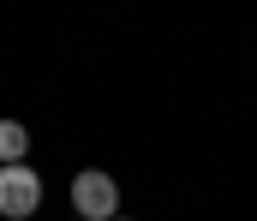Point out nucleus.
<instances>
[{
    "label": "nucleus",
    "mask_w": 257,
    "mask_h": 221,
    "mask_svg": "<svg viewBox=\"0 0 257 221\" xmlns=\"http://www.w3.org/2000/svg\"><path fill=\"white\" fill-rule=\"evenodd\" d=\"M114 221H132V215H114Z\"/></svg>",
    "instance_id": "nucleus-4"
},
{
    "label": "nucleus",
    "mask_w": 257,
    "mask_h": 221,
    "mask_svg": "<svg viewBox=\"0 0 257 221\" xmlns=\"http://www.w3.org/2000/svg\"><path fill=\"white\" fill-rule=\"evenodd\" d=\"M72 209H78V221H114L120 215V185H114V173H102V167L72 173Z\"/></svg>",
    "instance_id": "nucleus-2"
},
{
    "label": "nucleus",
    "mask_w": 257,
    "mask_h": 221,
    "mask_svg": "<svg viewBox=\"0 0 257 221\" xmlns=\"http://www.w3.org/2000/svg\"><path fill=\"white\" fill-rule=\"evenodd\" d=\"M24 155H30V126L24 120H0V167L24 161Z\"/></svg>",
    "instance_id": "nucleus-3"
},
{
    "label": "nucleus",
    "mask_w": 257,
    "mask_h": 221,
    "mask_svg": "<svg viewBox=\"0 0 257 221\" xmlns=\"http://www.w3.org/2000/svg\"><path fill=\"white\" fill-rule=\"evenodd\" d=\"M42 209V173L30 161H6L0 167V215L6 221H30Z\"/></svg>",
    "instance_id": "nucleus-1"
}]
</instances>
